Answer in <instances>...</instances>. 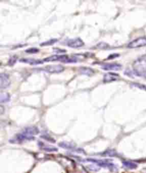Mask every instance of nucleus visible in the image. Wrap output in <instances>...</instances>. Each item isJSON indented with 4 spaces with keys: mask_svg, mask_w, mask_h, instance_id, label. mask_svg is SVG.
Here are the masks:
<instances>
[{
    "mask_svg": "<svg viewBox=\"0 0 146 173\" xmlns=\"http://www.w3.org/2000/svg\"><path fill=\"white\" fill-rule=\"evenodd\" d=\"M134 73L138 76H143L146 72V59H138L133 63Z\"/></svg>",
    "mask_w": 146,
    "mask_h": 173,
    "instance_id": "f257e3e1",
    "label": "nucleus"
},
{
    "mask_svg": "<svg viewBox=\"0 0 146 173\" xmlns=\"http://www.w3.org/2000/svg\"><path fill=\"white\" fill-rule=\"evenodd\" d=\"M44 61L49 62V61H61L63 63H73L76 62L77 59L74 58H69L67 55H54L44 59Z\"/></svg>",
    "mask_w": 146,
    "mask_h": 173,
    "instance_id": "f03ea898",
    "label": "nucleus"
},
{
    "mask_svg": "<svg viewBox=\"0 0 146 173\" xmlns=\"http://www.w3.org/2000/svg\"><path fill=\"white\" fill-rule=\"evenodd\" d=\"M145 46H146V37H140L130 42L128 47L130 49H135V48H140L145 47Z\"/></svg>",
    "mask_w": 146,
    "mask_h": 173,
    "instance_id": "7ed1b4c3",
    "label": "nucleus"
},
{
    "mask_svg": "<svg viewBox=\"0 0 146 173\" xmlns=\"http://www.w3.org/2000/svg\"><path fill=\"white\" fill-rule=\"evenodd\" d=\"M44 71L51 73H59L63 71L64 67L61 65H51V66H47L44 68Z\"/></svg>",
    "mask_w": 146,
    "mask_h": 173,
    "instance_id": "20e7f679",
    "label": "nucleus"
},
{
    "mask_svg": "<svg viewBox=\"0 0 146 173\" xmlns=\"http://www.w3.org/2000/svg\"><path fill=\"white\" fill-rule=\"evenodd\" d=\"M121 65L116 63H104L101 66V68L105 71H118V70H121Z\"/></svg>",
    "mask_w": 146,
    "mask_h": 173,
    "instance_id": "39448f33",
    "label": "nucleus"
},
{
    "mask_svg": "<svg viewBox=\"0 0 146 173\" xmlns=\"http://www.w3.org/2000/svg\"><path fill=\"white\" fill-rule=\"evenodd\" d=\"M10 80L9 76L7 73H2L0 74V87L1 88L4 89L7 88L10 85Z\"/></svg>",
    "mask_w": 146,
    "mask_h": 173,
    "instance_id": "423d86ee",
    "label": "nucleus"
},
{
    "mask_svg": "<svg viewBox=\"0 0 146 173\" xmlns=\"http://www.w3.org/2000/svg\"><path fill=\"white\" fill-rule=\"evenodd\" d=\"M83 45L84 43L80 38L72 39L67 42V46L71 48H80Z\"/></svg>",
    "mask_w": 146,
    "mask_h": 173,
    "instance_id": "0eeeda50",
    "label": "nucleus"
},
{
    "mask_svg": "<svg viewBox=\"0 0 146 173\" xmlns=\"http://www.w3.org/2000/svg\"><path fill=\"white\" fill-rule=\"evenodd\" d=\"M120 78L119 75L113 73H108L105 74L104 77V83H110V82L115 81V80H118Z\"/></svg>",
    "mask_w": 146,
    "mask_h": 173,
    "instance_id": "6e6552de",
    "label": "nucleus"
},
{
    "mask_svg": "<svg viewBox=\"0 0 146 173\" xmlns=\"http://www.w3.org/2000/svg\"><path fill=\"white\" fill-rule=\"evenodd\" d=\"M20 62L29 63V64L30 65H38V64H42L43 61H40V60H37L34 59H22L21 60H20Z\"/></svg>",
    "mask_w": 146,
    "mask_h": 173,
    "instance_id": "1a4fd4ad",
    "label": "nucleus"
},
{
    "mask_svg": "<svg viewBox=\"0 0 146 173\" xmlns=\"http://www.w3.org/2000/svg\"><path fill=\"white\" fill-rule=\"evenodd\" d=\"M79 72L81 74L86 75V76H92L94 73L93 70L88 67H81L79 68Z\"/></svg>",
    "mask_w": 146,
    "mask_h": 173,
    "instance_id": "9d476101",
    "label": "nucleus"
},
{
    "mask_svg": "<svg viewBox=\"0 0 146 173\" xmlns=\"http://www.w3.org/2000/svg\"><path fill=\"white\" fill-rule=\"evenodd\" d=\"M24 133L30 135H37L39 133V131H38L37 128H35V127H30V128H26L24 131Z\"/></svg>",
    "mask_w": 146,
    "mask_h": 173,
    "instance_id": "9b49d317",
    "label": "nucleus"
},
{
    "mask_svg": "<svg viewBox=\"0 0 146 173\" xmlns=\"http://www.w3.org/2000/svg\"><path fill=\"white\" fill-rule=\"evenodd\" d=\"M10 99V95L9 94L7 93H1L0 95V102L2 103H6L8 102Z\"/></svg>",
    "mask_w": 146,
    "mask_h": 173,
    "instance_id": "f8f14e48",
    "label": "nucleus"
},
{
    "mask_svg": "<svg viewBox=\"0 0 146 173\" xmlns=\"http://www.w3.org/2000/svg\"><path fill=\"white\" fill-rule=\"evenodd\" d=\"M58 42V39H51V40L49 41H47V42H44L42 43V44H41L40 45L42 46V47H44V46H49V45H52V44H55L56 42Z\"/></svg>",
    "mask_w": 146,
    "mask_h": 173,
    "instance_id": "ddd939ff",
    "label": "nucleus"
},
{
    "mask_svg": "<svg viewBox=\"0 0 146 173\" xmlns=\"http://www.w3.org/2000/svg\"><path fill=\"white\" fill-rule=\"evenodd\" d=\"M123 165H124L125 167H128L130 169H134L137 167L136 164L133 163L132 162H128V161H126V162H123Z\"/></svg>",
    "mask_w": 146,
    "mask_h": 173,
    "instance_id": "4468645a",
    "label": "nucleus"
},
{
    "mask_svg": "<svg viewBox=\"0 0 146 173\" xmlns=\"http://www.w3.org/2000/svg\"><path fill=\"white\" fill-rule=\"evenodd\" d=\"M42 147V148L43 150H46V151H48V152H51V151H56L57 150V149L56 148H52V147H49V146H46L45 145H43V146H41Z\"/></svg>",
    "mask_w": 146,
    "mask_h": 173,
    "instance_id": "2eb2a0df",
    "label": "nucleus"
},
{
    "mask_svg": "<svg viewBox=\"0 0 146 173\" xmlns=\"http://www.w3.org/2000/svg\"><path fill=\"white\" fill-rule=\"evenodd\" d=\"M132 87H136V88L142 89V90H146V85H142L140 83H133V84H131Z\"/></svg>",
    "mask_w": 146,
    "mask_h": 173,
    "instance_id": "dca6fc26",
    "label": "nucleus"
},
{
    "mask_svg": "<svg viewBox=\"0 0 146 173\" xmlns=\"http://www.w3.org/2000/svg\"><path fill=\"white\" fill-rule=\"evenodd\" d=\"M17 56H12V58H10L9 61V63H8L9 65H10V66H13V65L17 62Z\"/></svg>",
    "mask_w": 146,
    "mask_h": 173,
    "instance_id": "f3484780",
    "label": "nucleus"
},
{
    "mask_svg": "<svg viewBox=\"0 0 146 173\" xmlns=\"http://www.w3.org/2000/svg\"><path fill=\"white\" fill-rule=\"evenodd\" d=\"M39 50L37 49V48H31V49H27L26 50V52L29 53V54H36V53L39 52Z\"/></svg>",
    "mask_w": 146,
    "mask_h": 173,
    "instance_id": "a211bd4d",
    "label": "nucleus"
},
{
    "mask_svg": "<svg viewBox=\"0 0 146 173\" xmlns=\"http://www.w3.org/2000/svg\"><path fill=\"white\" fill-rule=\"evenodd\" d=\"M109 47V46L108 45V44H106V43H102V42L100 43V44L97 46L98 48H99V49H105Z\"/></svg>",
    "mask_w": 146,
    "mask_h": 173,
    "instance_id": "6ab92c4d",
    "label": "nucleus"
},
{
    "mask_svg": "<svg viewBox=\"0 0 146 173\" xmlns=\"http://www.w3.org/2000/svg\"><path fill=\"white\" fill-rule=\"evenodd\" d=\"M54 52H56L57 54H59V53L66 52V51H65V50H60V49H58V48H57V49H54Z\"/></svg>",
    "mask_w": 146,
    "mask_h": 173,
    "instance_id": "aec40b11",
    "label": "nucleus"
},
{
    "mask_svg": "<svg viewBox=\"0 0 146 173\" xmlns=\"http://www.w3.org/2000/svg\"><path fill=\"white\" fill-rule=\"evenodd\" d=\"M118 56H119L118 54H112L111 56H110L109 57V59H111V58H116L118 57Z\"/></svg>",
    "mask_w": 146,
    "mask_h": 173,
    "instance_id": "412c9836",
    "label": "nucleus"
},
{
    "mask_svg": "<svg viewBox=\"0 0 146 173\" xmlns=\"http://www.w3.org/2000/svg\"><path fill=\"white\" fill-rule=\"evenodd\" d=\"M143 76L145 77V79H146V72H145V74L143 75Z\"/></svg>",
    "mask_w": 146,
    "mask_h": 173,
    "instance_id": "4be33fe9",
    "label": "nucleus"
}]
</instances>
